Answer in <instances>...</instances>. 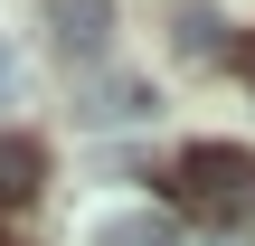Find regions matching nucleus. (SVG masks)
I'll return each instance as SVG.
<instances>
[{"label":"nucleus","mask_w":255,"mask_h":246,"mask_svg":"<svg viewBox=\"0 0 255 246\" xmlns=\"http://www.w3.org/2000/svg\"><path fill=\"white\" fill-rule=\"evenodd\" d=\"M170 190L208 228H255V152H237V142H189L180 171H170Z\"/></svg>","instance_id":"f257e3e1"},{"label":"nucleus","mask_w":255,"mask_h":246,"mask_svg":"<svg viewBox=\"0 0 255 246\" xmlns=\"http://www.w3.org/2000/svg\"><path fill=\"white\" fill-rule=\"evenodd\" d=\"M47 38H57V57L104 66V47H114V0H47Z\"/></svg>","instance_id":"f03ea898"},{"label":"nucleus","mask_w":255,"mask_h":246,"mask_svg":"<svg viewBox=\"0 0 255 246\" xmlns=\"http://www.w3.org/2000/svg\"><path fill=\"white\" fill-rule=\"evenodd\" d=\"M170 47H180L189 66H218V57H237V38H227V9H218V0H180V9H170Z\"/></svg>","instance_id":"7ed1b4c3"},{"label":"nucleus","mask_w":255,"mask_h":246,"mask_svg":"<svg viewBox=\"0 0 255 246\" xmlns=\"http://www.w3.org/2000/svg\"><path fill=\"white\" fill-rule=\"evenodd\" d=\"M132 114H151L142 76H85L76 85V123H132Z\"/></svg>","instance_id":"20e7f679"},{"label":"nucleus","mask_w":255,"mask_h":246,"mask_svg":"<svg viewBox=\"0 0 255 246\" xmlns=\"http://www.w3.org/2000/svg\"><path fill=\"white\" fill-rule=\"evenodd\" d=\"M38 180H47V152H38L28 133H0V218H9V209H28V199H38Z\"/></svg>","instance_id":"39448f33"},{"label":"nucleus","mask_w":255,"mask_h":246,"mask_svg":"<svg viewBox=\"0 0 255 246\" xmlns=\"http://www.w3.org/2000/svg\"><path fill=\"white\" fill-rule=\"evenodd\" d=\"M85 246H180V228H170L161 209H104V218L85 228Z\"/></svg>","instance_id":"423d86ee"},{"label":"nucleus","mask_w":255,"mask_h":246,"mask_svg":"<svg viewBox=\"0 0 255 246\" xmlns=\"http://www.w3.org/2000/svg\"><path fill=\"white\" fill-rule=\"evenodd\" d=\"M19 95V57H9V38H0V104Z\"/></svg>","instance_id":"0eeeda50"},{"label":"nucleus","mask_w":255,"mask_h":246,"mask_svg":"<svg viewBox=\"0 0 255 246\" xmlns=\"http://www.w3.org/2000/svg\"><path fill=\"white\" fill-rule=\"evenodd\" d=\"M237 57H246V66H255V38H246V47H237Z\"/></svg>","instance_id":"6e6552de"}]
</instances>
